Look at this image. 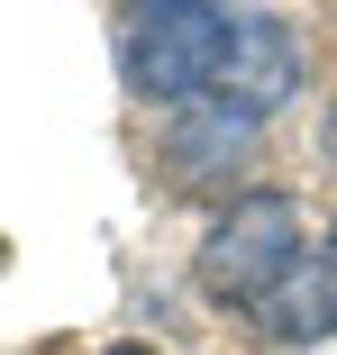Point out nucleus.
<instances>
[{"mask_svg": "<svg viewBox=\"0 0 337 355\" xmlns=\"http://www.w3.org/2000/svg\"><path fill=\"white\" fill-rule=\"evenodd\" d=\"M237 46V10H210V0H155V10H128L119 28V73L137 101L155 110H200L219 92V64Z\"/></svg>", "mask_w": 337, "mask_h": 355, "instance_id": "obj_1", "label": "nucleus"}, {"mask_svg": "<svg viewBox=\"0 0 337 355\" xmlns=\"http://www.w3.org/2000/svg\"><path fill=\"white\" fill-rule=\"evenodd\" d=\"M292 264H301V200L292 191H237L200 237V292L255 310Z\"/></svg>", "mask_w": 337, "mask_h": 355, "instance_id": "obj_2", "label": "nucleus"}, {"mask_svg": "<svg viewBox=\"0 0 337 355\" xmlns=\"http://www.w3.org/2000/svg\"><path fill=\"white\" fill-rule=\"evenodd\" d=\"M301 73H310V55H301L292 19H274V10H237V46H228V64H219V92H210V101L264 128L283 101H301Z\"/></svg>", "mask_w": 337, "mask_h": 355, "instance_id": "obj_3", "label": "nucleus"}, {"mask_svg": "<svg viewBox=\"0 0 337 355\" xmlns=\"http://www.w3.org/2000/svg\"><path fill=\"white\" fill-rule=\"evenodd\" d=\"M246 155H255V119H237L219 101H200V110H182L164 128V173L173 182H228Z\"/></svg>", "mask_w": 337, "mask_h": 355, "instance_id": "obj_4", "label": "nucleus"}, {"mask_svg": "<svg viewBox=\"0 0 337 355\" xmlns=\"http://www.w3.org/2000/svg\"><path fill=\"white\" fill-rule=\"evenodd\" d=\"M255 328L274 337V346H319V337H337V255H301L274 292L255 301Z\"/></svg>", "mask_w": 337, "mask_h": 355, "instance_id": "obj_5", "label": "nucleus"}, {"mask_svg": "<svg viewBox=\"0 0 337 355\" xmlns=\"http://www.w3.org/2000/svg\"><path fill=\"white\" fill-rule=\"evenodd\" d=\"M319 146H328V164H337V101H328V128H319Z\"/></svg>", "mask_w": 337, "mask_h": 355, "instance_id": "obj_6", "label": "nucleus"}, {"mask_svg": "<svg viewBox=\"0 0 337 355\" xmlns=\"http://www.w3.org/2000/svg\"><path fill=\"white\" fill-rule=\"evenodd\" d=\"M101 355H155V346H137V337H128V346H101Z\"/></svg>", "mask_w": 337, "mask_h": 355, "instance_id": "obj_7", "label": "nucleus"}, {"mask_svg": "<svg viewBox=\"0 0 337 355\" xmlns=\"http://www.w3.org/2000/svg\"><path fill=\"white\" fill-rule=\"evenodd\" d=\"M328 255H337V246H328Z\"/></svg>", "mask_w": 337, "mask_h": 355, "instance_id": "obj_8", "label": "nucleus"}]
</instances>
